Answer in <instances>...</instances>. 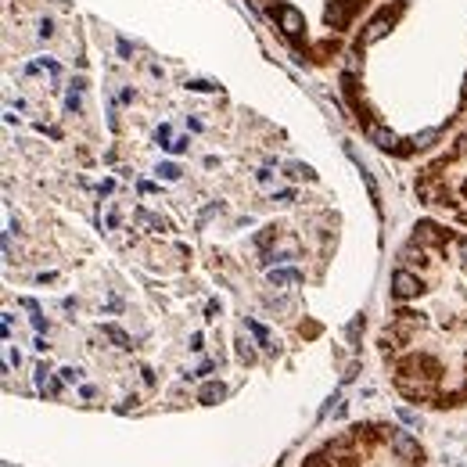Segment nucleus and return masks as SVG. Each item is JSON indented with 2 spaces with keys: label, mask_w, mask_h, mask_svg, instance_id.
<instances>
[{
  "label": "nucleus",
  "mask_w": 467,
  "mask_h": 467,
  "mask_svg": "<svg viewBox=\"0 0 467 467\" xmlns=\"http://www.w3.org/2000/svg\"><path fill=\"white\" fill-rule=\"evenodd\" d=\"M367 144L417 158L467 116V0H378L334 69Z\"/></svg>",
  "instance_id": "nucleus-1"
},
{
  "label": "nucleus",
  "mask_w": 467,
  "mask_h": 467,
  "mask_svg": "<svg viewBox=\"0 0 467 467\" xmlns=\"http://www.w3.org/2000/svg\"><path fill=\"white\" fill-rule=\"evenodd\" d=\"M378 352L410 402L457 406L467 399V237L417 219L392 255Z\"/></svg>",
  "instance_id": "nucleus-2"
},
{
  "label": "nucleus",
  "mask_w": 467,
  "mask_h": 467,
  "mask_svg": "<svg viewBox=\"0 0 467 467\" xmlns=\"http://www.w3.org/2000/svg\"><path fill=\"white\" fill-rule=\"evenodd\" d=\"M94 40L76 0H4V98L8 119L54 144L72 126L98 137L94 116Z\"/></svg>",
  "instance_id": "nucleus-3"
},
{
  "label": "nucleus",
  "mask_w": 467,
  "mask_h": 467,
  "mask_svg": "<svg viewBox=\"0 0 467 467\" xmlns=\"http://www.w3.org/2000/svg\"><path fill=\"white\" fill-rule=\"evenodd\" d=\"M281 54L305 72H334L378 0H245Z\"/></svg>",
  "instance_id": "nucleus-4"
},
{
  "label": "nucleus",
  "mask_w": 467,
  "mask_h": 467,
  "mask_svg": "<svg viewBox=\"0 0 467 467\" xmlns=\"http://www.w3.org/2000/svg\"><path fill=\"white\" fill-rule=\"evenodd\" d=\"M413 195L421 205L446 213L453 223L467 227V122L449 137L442 151H435L417 169Z\"/></svg>",
  "instance_id": "nucleus-5"
},
{
  "label": "nucleus",
  "mask_w": 467,
  "mask_h": 467,
  "mask_svg": "<svg viewBox=\"0 0 467 467\" xmlns=\"http://www.w3.org/2000/svg\"><path fill=\"white\" fill-rule=\"evenodd\" d=\"M389 446H392V453H395V457H402V460L421 457V446H417V439H413L410 431H399V428H392V435H389Z\"/></svg>",
  "instance_id": "nucleus-6"
},
{
  "label": "nucleus",
  "mask_w": 467,
  "mask_h": 467,
  "mask_svg": "<svg viewBox=\"0 0 467 467\" xmlns=\"http://www.w3.org/2000/svg\"><path fill=\"white\" fill-rule=\"evenodd\" d=\"M198 399H202V402H216V399H223V384H219V381H208L205 389L198 392Z\"/></svg>",
  "instance_id": "nucleus-7"
}]
</instances>
